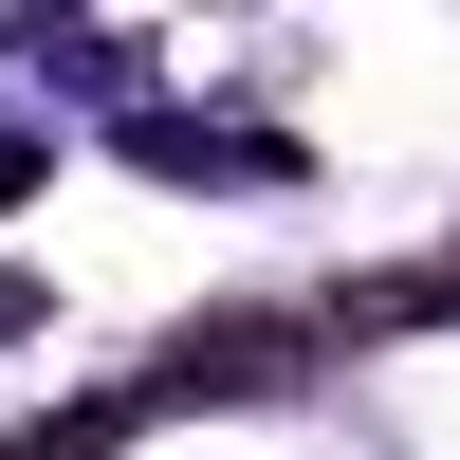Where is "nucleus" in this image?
Instances as JSON below:
<instances>
[{"mask_svg":"<svg viewBox=\"0 0 460 460\" xmlns=\"http://www.w3.org/2000/svg\"><path fill=\"white\" fill-rule=\"evenodd\" d=\"M295 368H314V314H203L166 350V387H295Z\"/></svg>","mask_w":460,"mask_h":460,"instance_id":"nucleus-1","label":"nucleus"},{"mask_svg":"<svg viewBox=\"0 0 460 460\" xmlns=\"http://www.w3.org/2000/svg\"><path fill=\"white\" fill-rule=\"evenodd\" d=\"M19 184H37V129H0V203H19Z\"/></svg>","mask_w":460,"mask_h":460,"instance_id":"nucleus-2","label":"nucleus"},{"mask_svg":"<svg viewBox=\"0 0 460 460\" xmlns=\"http://www.w3.org/2000/svg\"><path fill=\"white\" fill-rule=\"evenodd\" d=\"M0 332H37V277H0Z\"/></svg>","mask_w":460,"mask_h":460,"instance_id":"nucleus-3","label":"nucleus"}]
</instances>
